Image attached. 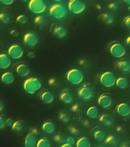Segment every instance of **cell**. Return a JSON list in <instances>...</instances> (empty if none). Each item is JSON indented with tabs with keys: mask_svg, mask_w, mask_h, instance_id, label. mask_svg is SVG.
Segmentation results:
<instances>
[{
	"mask_svg": "<svg viewBox=\"0 0 130 147\" xmlns=\"http://www.w3.org/2000/svg\"><path fill=\"white\" fill-rule=\"evenodd\" d=\"M15 78L13 73L11 72H6L3 73L1 77V80L3 83L10 85L14 82Z\"/></svg>",
	"mask_w": 130,
	"mask_h": 147,
	"instance_id": "obj_22",
	"label": "cell"
},
{
	"mask_svg": "<svg viewBox=\"0 0 130 147\" xmlns=\"http://www.w3.org/2000/svg\"><path fill=\"white\" fill-rule=\"evenodd\" d=\"M117 68L121 72L124 73L130 72V62L127 60L122 59L116 63Z\"/></svg>",
	"mask_w": 130,
	"mask_h": 147,
	"instance_id": "obj_17",
	"label": "cell"
},
{
	"mask_svg": "<svg viewBox=\"0 0 130 147\" xmlns=\"http://www.w3.org/2000/svg\"><path fill=\"white\" fill-rule=\"evenodd\" d=\"M87 115L92 119H95L99 115V109L95 106L90 107L86 111Z\"/></svg>",
	"mask_w": 130,
	"mask_h": 147,
	"instance_id": "obj_27",
	"label": "cell"
},
{
	"mask_svg": "<svg viewBox=\"0 0 130 147\" xmlns=\"http://www.w3.org/2000/svg\"><path fill=\"white\" fill-rule=\"evenodd\" d=\"M9 56L5 53L0 55V68L2 69H6L11 66V61Z\"/></svg>",
	"mask_w": 130,
	"mask_h": 147,
	"instance_id": "obj_18",
	"label": "cell"
},
{
	"mask_svg": "<svg viewBox=\"0 0 130 147\" xmlns=\"http://www.w3.org/2000/svg\"><path fill=\"white\" fill-rule=\"evenodd\" d=\"M21 1H23V2H27L28 1H29V0H21Z\"/></svg>",
	"mask_w": 130,
	"mask_h": 147,
	"instance_id": "obj_52",
	"label": "cell"
},
{
	"mask_svg": "<svg viewBox=\"0 0 130 147\" xmlns=\"http://www.w3.org/2000/svg\"><path fill=\"white\" fill-rule=\"evenodd\" d=\"M60 146L61 147H72L73 146L66 142V143L62 144Z\"/></svg>",
	"mask_w": 130,
	"mask_h": 147,
	"instance_id": "obj_47",
	"label": "cell"
},
{
	"mask_svg": "<svg viewBox=\"0 0 130 147\" xmlns=\"http://www.w3.org/2000/svg\"><path fill=\"white\" fill-rule=\"evenodd\" d=\"M107 1H111V0H107Z\"/></svg>",
	"mask_w": 130,
	"mask_h": 147,
	"instance_id": "obj_54",
	"label": "cell"
},
{
	"mask_svg": "<svg viewBox=\"0 0 130 147\" xmlns=\"http://www.w3.org/2000/svg\"><path fill=\"white\" fill-rule=\"evenodd\" d=\"M41 82L36 77H30L24 81L23 87L24 90L30 95L34 94L41 88Z\"/></svg>",
	"mask_w": 130,
	"mask_h": 147,
	"instance_id": "obj_2",
	"label": "cell"
},
{
	"mask_svg": "<svg viewBox=\"0 0 130 147\" xmlns=\"http://www.w3.org/2000/svg\"><path fill=\"white\" fill-rule=\"evenodd\" d=\"M6 125V120H5L4 117L1 116L0 117V129H3L5 127Z\"/></svg>",
	"mask_w": 130,
	"mask_h": 147,
	"instance_id": "obj_37",
	"label": "cell"
},
{
	"mask_svg": "<svg viewBox=\"0 0 130 147\" xmlns=\"http://www.w3.org/2000/svg\"><path fill=\"white\" fill-rule=\"evenodd\" d=\"M116 111L121 117H127L130 114V106L127 103H120L116 107Z\"/></svg>",
	"mask_w": 130,
	"mask_h": 147,
	"instance_id": "obj_16",
	"label": "cell"
},
{
	"mask_svg": "<svg viewBox=\"0 0 130 147\" xmlns=\"http://www.w3.org/2000/svg\"><path fill=\"white\" fill-rule=\"evenodd\" d=\"M116 79L115 74L110 71L103 72L100 75L99 78L101 84L107 88L113 87L116 84Z\"/></svg>",
	"mask_w": 130,
	"mask_h": 147,
	"instance_id": "obj_8",
	"label": "cell"
},
{
	"mask_svg": "<svg viewBox=\"0 0 130 147\" xmlns=\"http://www.w3.org/2000/svg\"><path fill=\"white\" fill-rule=\"evenodd\" d=\"M15 0H0L2 4L5 5H10L12 4Z\"/></svg>",
	"mask_w": 130,
	"mask_h": 147,
	"instance_id": "obj_39",
	"label": "cell"
},
{
	"mask_svg": "<svg viewBox=\"0 0 130 147\" xmlns=\"http://www.w3.org/2000/svg\"><path fill=\"white\" fill-rule=\"evenodd\" d=\"M39 41L38 36L35 32H29L24 35V44L29 48H33L37 45Z\"/></svg>",
	"mask_w": 130,
	"mask_h": 147,
	"instance_id": "obj_9",
	"label": "cell"
},
{
	"mask_svg": "<svg viewBox=\"0 0 130 147\" xmlns=\"http://www.w3.org/2000/svg\"><path fill=\"white\" fill-rule=\"evenodd\" d=\"M66 142L69 143V144L73 146L74 145L76 144V141L75 138L72 136H68L66 140Z\"/></svg>",
	"mask_w": 130,
	"mask_h": 147,
	"instance_id": "obj_36",
	"label": "cell"
},
{
	"mask_svg": "<svg viewBox=\"0 0 130 147\" xmlns=\"http://www.w3.org/2000/svg\"><path fill=\"white\" fill-rule=\"evenodd\" d=\"M0 20L5 24H8L11 21V17L8 13L1 12L0 14Z\"/></svg>",
	"mask_w": 130,
	"mask_h": 147,
	"instance_id": "obj_31",
	"label": "cell"
},
{
	"mask_svg": "<svg viewBox=\"0 0 130 147\" xmlns=\"http://www.w3.org/2000/svg\"><path fill=\"white\" fill-rule=\"evenodd\" d=\"M123 24L127 28L130 30V15L127 16L124 18Z\"/></svg>",
	"mask_w": 130,
	"mask_h": 147,
	"instance_id": "obj_34",
	"label": "cell"
},
{
	"mask_svg": "<svg viewBox=\"0 0 130 147\" xmlns=\"http://www.w3.org/2000/svg\"><path fill=\"white\" fill-rule=\"evenodd\" d=\"M52 32L53 35L59 39L64 38L67 34V30L60 24H54L52 27Z\"/></svg>",
	"mask_w": 130,
	"mask_h": 147,
	"instance_id": "obj_12",
	"label": "cell"
},
{
	"mask_svg": "<svg viewBox=\"0 0 130 147\" xmlns=\"http://www.w3.org/2000/svg\"><path fill=\"white\" fill-rule=\"evenodd\" d=\"M92 133L93 138L98 142L104 141L107 136L105 129L99 126L93 128L92 131Z\"/></svg>",
	"mask_w": 130,
	"mask_h": 147,
	"instance_id": "obj_11",
	"label": "cell"
},
{
	"mask_svg": "<svg viewBox=\"0 0 130 147\" xmlns=\"http://www.w3.org/2000/svg\"><path fill=\"white\" fill-rule=\"evenodd\" d=\"M48 84L51 86H55L57 85V81L54 78H51L48 81Z\"/></svg>",
	"mask_w": 130,
	"mask_h": 147,
	"instance_id": "obj_41",
	"label": "cell"
},
{
	"mask_svg": "<svg viewBox=\"0 0 130 147\" xmlns=\"http://www.w3.org/2000/svg\"><path fill=\"white\" fill-rule=\"evenodd\" d=\"M8 55L14 59H19L23 56L24 52L22 47L17 44L12 45L10 46L7 51Z\"/></svg>",
	"mask_w": 130,
	"mask_h": 147,
	"instance_id": "obj_10",
	"label": "cell"
},
{
	"mask_svg": "<svg viewBox=\"0 0 130 147\" xmlns=\"http://www.w3.org/2000/svg\"><path fill=\"white\" fill-rule=\"evenodd\" d=\"M59 119L62 122L67 123L70 121L71 118L68 114L63 113L59 115Z\"/></svg>",
	"mask_w": 130,
	"mask_h": 147,
	"instance_id": "obj_32",
	"label": "cell"
},
{
	"mask_svg": "<svg viewBox=\"0 0 130 147\" xmlns=\"http://www.w3.org/2000/svg\"><path fill=\"white\" fill-rule=\"evenodd\" d=\"M53 1H55L56 2H60L63 1V0H53Z\"/></svg>",
	"mask_w": 130,
	"mask_h": 147,
	"instance_id": "obj_51",
	"label": "cell"
},
{
	"mask_svg": "<svg viewBox=\"0 0 130 147\" xmlns=\"http://www.w3.org/2000/svg\"><path fill=\"white\" fill-rule=\"evenodd\" d=\"M42 130L44 133L47 134H51L55 130V126L54 123L50 120L44 122L42 126Z\"/></svg>",
	"mask_w": 130,
	"mask_h": 147,
	"instance_id": "obj_19",
	"label": "cell"
},
{
	"mask_svg": "<svg viewBox=\"0 0 130 147\" xmlns=\"http://www.w3.org/2000/svg\"><path fill=\"white\" fill-rule=\"evenodd\" d=\"M69 11L75 15H80L84 12L86 4L84 0H69L68 3Z\"/></svg>",
	"mask_w": 130,
	"mask_h": 147,
	"instance_id": "obj_6",
	"label": "cell"
},
{
	"mask_svg": "<svg viewBox=\"0 0 130 147\" xmlns=\"http://www.w3.org/2000/svg\"><path fill=\"white\" fill-rule=\"evenodd\" d=\"M123 1L125 4L130 6V0H123Z\"/></svg>",
	"mask_w": 130,
	"mask_h": 147,
	"instance_id": "obj_49",
	"label": "cell"
},
{
	"mask_svg": "<svg viewBox=\"0 0 130 147\" xmlns=\"http://www.w3.org/2000/svg\"><path fill=\"white\" fill-rule=\"evenodd\" d=\"M28 18L26 15L21 14L17 17L16 22L18 24H25L28 22Z\"/></svg>",
	"mask_w": 130,
	"mask_h": 147,
	"instance_id": "obj_33",
	"label": "cell"
},
{
	"mask_svg": "<svg viewBox=\"0 0 130 147\" xmlns=\"http://www.w3.org/2000/svg\"><path fill=\"white\" fill-rule=\"evenodd\" d=\"M4 105H3V103L1 102V103H0V111H1V112L3 111V109H4Z\"/></svg>",
	"mask_w": 130,
	"mask_h": 147,
	"instance_id": "obj_50",
	"label": "cell"
},
{
	"mask_svg": "<svg viewBox=\"0 0 130 147\" xmlns=\"http://www.w3.org/2000/svg\"><path fill=\"white\" fill-rule=\"evenodd\" d=\"M11 34L12 36L16 37H17L19 35V33L16 30L14 29L12 30L11 31Z\"/></svg>",
	"mask_w": 130,
	"mask_h": 147,
	"instance_id": "obj_43",
	"label": "cell"
},
{
	"mask_svg": "<svg viewBox=\"0 0 130 147\" xmlns=\"http://www.w3.org/2000/svg\"><path fill=\"white\" fill-rule=\"evenodd\" d=\"M50 16L59 20L65 18L67 15V8L61 3H54L51 5L49 8Z\"/></svg>",
	"mask_w": 130,
	"mask_h": 147,
	"instance_id": "obj_4",
	"label": "cell"
},
{
	"mask_svg": "<svg viewBox=\"0 0 130 147\" xmlns=\"http://www.w3.org/2000/svg\"><path fill=\"white\" fill-rule=\"evenodd\" d=\"M36 133L33 131L29 132L25 139V145L26 147H36L37 142Z\"/></svg>",
	"mask_w": 130,
	"mask_h": 147,
	"instance_id": "obj_15",
	"label": "cell"
},
{
	"mask_svg": "<svg viewBox=\"0 0 130 147\" xmlns=\"http://www.w3.org/2000/svg\"><path fill=\"white\" fill-rule=\"evenodd\" d=\"M76 146L77 147H90L91 142L86 137H81L76 141Z\"/></svg>",
	"mask_w": 130,
	"mask_h": 147,
	"instance_id": "obj_24",
	"label": "cell"
},
{
	"mask_svg": "<svg viewBox=\"0 0 130 147\" xmlns=\"http://www.w3.org/2000/svg\"><path fill=\"white\" fill-rule=\"evenodd\" d=\"M116 86L121 89H125L127 88L129 85V80L127 78L120 77L116 79Z\"/></svg>",
	"mask_w": 130,
	"mask_h": 147,
	"instance_id": "obj_25",
	"label": "cell"
},
{
	"mask_svg": "<svg viewBox=\"0 0 130 147\" xmlns=\"http://www.w3.org/2000/svg\"><path fill=\"white\" fill-rule=\"evenodd\" d=\"M53 140L55 142L57 143H62L63 138L60 135H57L55 136L53 138Z\"/></svg>",
	"mask_w": 130,
	"mask_h": 147,
	"instance_id": "obj_38",
	"label": "cell"
},
{
	"mask_svg": "<svg viewBox=\"0 0 130 147\" xmlns=\"http://www.w3.org/2000/svg\"><path fill=\"white\" fill-rule=\"evenodd\" d=\"M28 7L33 13L41 14L46 11L47 5L45 0H29Z\"/></svg>",
	"mask_w": 130,
	"mask_h": 147,
	"instance_id": "obj_5",
	"label": "cell"
},
{
	"mask_svg": "<svg viewBox=\"0 0 130 147\" xmlns=\"http://www.w3.org/2000/svg\"><path fill=\"white\" fill-rule=\"evenodd\" d=\"M51 140L48 138L44 137L38 140L36 147H51Z\"/></svg>",
	"mask_w": 130,
	"mask_h": 147,
	"instance_id": "obj_28",
	"label": "cell"
},
{
	"mask_svg": "<svg viewBox=\"0 0 130 147\" xmlns=\"http://www.w3.org/2000/svg\"><path fill=\"white\" fill-rule=\"evenodd\" d=\"M11 129L14 131L18 132L22 131L23 129V123L21 120L14 122L11 126Z\"/></svg>",
	"mask_w": 130,
	"mask_h": 147,
	"instance_id": "obj_30",
	"label": "cell"
},
{
	"mask_svg": "<svg viewBox=\"0 0 130 147\" xmlns=\"http://www.w3.org/2000/svg\"><path fill=\"white\" fill-rule=\"evenodd\" d=\"M125 44L127 45L130 47V35L128 36L125 41Z\"/></svg>",
	"mask_w": 130,
	"mask_h": 147,
	"instance_id": "obj_48",
	"label": "cell"
},
{
	"mask_svg": "<svg viewBox=\"0 0 130 147\" xmlns=\"http://www.w3.org/2000/svg\"><path fill=\"white\" fill-rule=\"evenodd\" d=\"M16 71L20 76L25 77L29 74L30 70L28 65L25 64H21L17 66Z\"/></svg>",
	"mask_w": 130,
	"mask_h": 147,
	"instance_id": "obj_20",
	"label": "cell"
},
{
	"mask_svg": "<svg viewBox=\"0 0 130 147\" xmlns=\"http://www.w3.org/2000/svg\"><path fill=\"white\" fill-rule=\"evenodd\" d=\"M69 132L71 133H72L73 134H75V133H76V129L74 128V127H70L69 128Z\"/></svg>",
	"mask_w": 130,
	"mask_h": 147,
	"instance_id": "obj_46",
	"label": "cell"
},
{
	"mask_svg": "<svg viewBox=\"0 0 130 147\" xmlns=\"http://www.w3.org/2000/svg\"><path fill=\"white\" fill-rule=\"evenodd\" d=\"M41 100L46 104H50L54 101V95L49 91H45L42 93L40 95Z\"/></svg>",
	"mask_w": 130,
	"mask_h": 147,
	"instance_id": "obj_21",
	"label": "cell"
},
{
	"mask_svg": "<svg viewBox=\"0 0 130 147\" xmlns=\"http://www.w3.org/2000/svg\"><path fill=\"white\" fill-rule=\"evenodd\" d=\"M60 100L66 104H70L74 100V96L68 88L63 90L59 95Z\"/></svg>",
	"mask_w": 130,
	"mask_h": 147,
	"instance_id": "obj_13",
	"label": "cell"
},
{
	"mask_svg": "<svg viewBox=\"0 0 130 147\" xmlns=\"http://www.w3.org/2000/svg\"><path fill=\"white\" fill-rule=\"evenodd\" d=\"M78 105L76 104L74 105H73L72 107H71V110L73 112H76L77 111V109H78Z\"/></svg>",
	"mask_w": 130,
	"mask_h": 147,
	"instance_id": "obj_45",
	"label": "cell"
},
{
	"mask_svg": "<svg viewBox=\"0 0 130 147\" xmlns=\"http://www.w3.org/2000/svg\"><path fill=\"white\" fill-rule=\"evenodd\" d=\"M108 8L111 10H115L118 8V4L116 3H112L108 5Z\"/></svg>",
	"mask_w": 130,
	"mask_h": 147,
	"instance_id": "obj_40",
	"label": "cell"
},
{
	"mask_svg": "<svg viewBox=\"0 0 130 147\" xmlns=\"http://www.w3.org/2000/svg\"><path fill=\"white\" fill-rule=\"evenodd\" d=\"M104 141L106 144L112 146H117L119 142L117 138L113 135L107 136Z\"/></svg>",
	"mask_w": 130,
	"mask_h": 147,
	"instance_id": "obj_29",
	"label": "cell"
},
{
	"mask_svg": "<svg viewBox=\"0 0 130 147\" xmlns=\"http://www.w3.org/2000/svg\"><path fill=\"white\" fill-rule=\"evenodd\" d=\"M28 56L29 59H33L35 58V54L33 52H29L28 53Z\"/></svg>",
	"mask_w": 130,
	"mask_h": 147,
	"instance_id": "obj_44",
	"label": "cell"
},
{
	"mask_svg": "<svg viewBox=\"0 0 130 147\" xmlns=\"http://www.w3.org/2000/svg\"><path fill=\"white\" fill-rule=\"evenodd\" d=\"M99 18L105 24L107 25H111L114 22L115 18L110 13H104L101 14Z\"/></svg>",
	"mask_w": 130,
	"mask_h": 147,
	"instance_id": "obj_23",
	"label": "cell"
},
{
	"mask_svg": "<svg viewBox=\"0 0 130 147\" xmlns=\"http://www.w3.org/2000/svg\"><path fill=\"white\" fill-rule=\"evenodd\" d=\"M34 22L40 28H43L46 26L47 22L46 18L42 16H38L35 17Z\"/></svg>",
	"mask_w": 130,
	"mask_h": 147,
	"instance_id": "obj_26",
	"label": "cell"
},
{
	"mask_svg": "<svg viewBox=\"0 0 130 147\" xmlns=\"http://www.w3.org/2000/svg\"><path fill=\"white\" fill-rule=\"evenodd\" d=\"M95 94V88L89 83L83 84L77 91L78 97L85 102L91 100L94 98Z\"/></svg>",
	"mask_w": 130,
	"mask_h": 147,
	"instance_id": "obj_1",
	"label": "cell"
},
{
	"mask_svg": "<svg viewBox=\"0 0 130 147\" xmlns=\"http://www.w3.org/2000/svg\"><path fill=\"white\" fill-rule=\"evenodd\" d=\"M100 121L102 122L105 125H108L107 124V121L111 123V121L110 119L108 117V115H103L100 118Z\"/></svg>",
	"mask_w": 130,
	"mask_h": 147,
	"instance_id": "obj_35",
	"label": "cell"
},
{
	"mask_svg": "<svg viewBox=\"0 0 130 147\" xmlns=\"http://www.w3.org/2000/svg\"><path fill=\"white\" fill-rule=\"evenodd\" d=\"M14 122H13V119L11 118H8L6 120V125L8 126H9V127H11L13 125Z\"/></svg>",
	"mask_w": 130,
	"mask_h": 147,
	"instance_id": "obj_42",
	"label": "cell"
},
{
	"mask_svg": "<svg viewBox=\"0 0 130 147\" xmlns=\"http://www.w3.org/2000/svg\"><path fill=\"white\" fill-rule=\"evenodd\" d=\"M66 78L69 83L77 86L83 82L84 76L81 70L78 69L73 68L71 69L67 72Z\"/></svg>",
	"mask_w": 130,
	"mask_h": 147,
	"instance_id": "obj_3",
	"label": "cell"
},
{
	"mask_svg": "<svg viewBox=\"0 0 130 147\" xmlns=\"http://www.w3.org/2000/svg\"><path fill=\"white\" fill-rule=\"evenodd\" d=\"M128 9L129 11H130V6H129L128 8Z\"/></svg>",
	"mask_w": 130,
	"mask_h": 147,
	"instance_id": "obj_53",
	"label": "cell"
},
{
	"mask_svg": "<svg viewBox=\"0 0 130 147\" xmlns=\"http://www.w3.org/2000/svg\"><path fill=\"white\" fill-rule=\"evenodd\" d=\"M99 105L104 109H108L112 103V100L109 95L107 94H103L99 96L98 99Z\"/></svg>",
	"mask_w": 130,
	"mask_h": 147,
	"instance_id": "obj_14",
	"label": "cell"
},
{
	"mask_svg": "<svg viewBox=\"0 0 130 147\" xmlns=\"http://www.w3.org/2000/svg\"><path fill=\"white\" fill-rule=\"evenodd\" d=\"M111 55L115 58H121L124 57L126 53V49L120 42H114L111 43L109 47Z\"/></svg>",
	"mask_w": 130,
	"mask_h": 147,
	"instance_id": "obj_7",
	"label": "cell"
}]
</instances>
